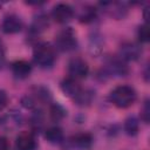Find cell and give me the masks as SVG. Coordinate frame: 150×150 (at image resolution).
Returning <instances> with one entry per match:
<instances>
[{
	"instance_id": "19",
	"label": "cell",
	"mask_w": 150,
	"mask_h": 150,
	"mask_svg": "<svg viewBox=\"0 0 150 150\" xmlns=\"http://www.w3.org/2000/svg\"><path fill=\"white\" fill-rule=\"evenodd\" d=\"M66 116V110L59 105V104H53L50 105V117L54 121H60Z\"/></svg>"
},
{
	"instance_id": "13",
	"label": "cell",
	"mask_w": 150,
	"mask_h": 150,
	"mask_svg": "<svg viewBox=\"0 0 150 150\" xmlns=\"http://www.w3.org/2000/svg\"><path fill=\"white\" fill-rule=\"evenodd\" d=\"M61 90L66 96L74 100L80 94V91L82 90V87L80 86V83L76 80L67 77L61 82Z\"/></svg>"
},
{
	"instance_id": "17",
	"label": "cell",
	"mask_w": 150,
	"mask_h": 150,
	"mask_svg": "<svg viewBox=\"0 0 150 150\" xmlns=\"http://www.w3.org/2000/svg\"><path fill=\"white\" fill-rule=\"evenodd\" d=\"M94 96H95V94H94L93 90L86 89V88L83 89V88H82V90L80 91V94H79L73 101H74L76 104H79V105H88V104L91 103Z\"/></svg>"
},
{
	"instance_id": "11",
	"label": "cell",
	"mask_w": 150,
	"mask_h": 150,
	"mask_svg": "<svg viewBox=\"0 0 150 150\" xmlns=\"http://www.w3.org/2000/svg\"><path fill=\"white\" fill-rule=\"evenodd\" d=\"M103 11L111 18L114 19H122L125 16L128 8L125 4L123 2H116V1H110V2H101L100 4Z\"/></svg>"
},
{
	"instance_id": "24",
	"label": "cell",
	"mask_w": 150,
	"mask_h": 150,
	"mask_svg": "<svg viewBox=\"0 0 150 150\" xmlns=\"http://www.w3.org/2000/svg\"><path fill=\"white\" fill-rule=\"evenodd\" d=\"M0 150H11L9 141L5 136H0Z\"/></svg>"
},
{
	"instance_id": "7",
	"label": "cell",
	"mask_w": 150,
	"mask_h": 150,
	"mask_svg": "<svg viewBox=\"0 0 150 150\" xmlns=\"http://www.w3.org/2000/svg\"><path fill=\"white\" fill-rule=\"evenodd\" d=\"M107 73L111 76H125L129 71L125 62L118 56H110L105 60L104 66Z\"/></svg>"
},
{
	"instance_id": "21",
	"label": "cell",
	"mask_w": 150,
	"mask_h": 150,
	"mask_svg": "<svg viewBox=\"0 0 150 150\" xmlns=\"http://www.w3.org/2000/svg\"><path fill=\"white\" fill-rule=\"evenodd\" d=\"M100 36H93L90 40V52L93 54H98L102 52V41L98 39Z\"/></svg>"
},
{
	"instance_id": "9",
	"label": "cell",
	"mask_w": 150,
	"mask_h": 150,
	"mask_svg": "<svg viewBox=\"0 0 150 150\" xmlns=\"http://www.w3.org/2000/svg\"><path fill=\"white\" fill-rule=\"evenodd\" d=\"M22 20L16 14H7L1 21V30L5 34H16L22 29Z\"/></svg>"
},
{
	"instance_id": "1",
	"label": "cell",
	"mask_w": 150,
	"mask_h": 150,
	"mask_svg": "<svg viewBox=\"0 0 150 150\" xmlns=\"http://www.w3.org/2000/svg\"><path fill=\"white\" fill-rule=\"evenodd\" d=\"M136 97L137 95H136L135 89L127 84L117 86L110 91V95H109L110 102L115 107L121 108V109H125L132 105L134 102L136 101Z\"/></svg>"
},
{
	"instance_id": "16",
	"label": "cell",
	"mask_w": 150,
	"mask_h": 150,
	"mask_svg": "<svg viewBox=\"0 0 150 150\" xmlns=\"http://www.w3.org/2000/svg\"><path fill=\"white\" fill-rule=\"evenodd\" d=\"M96 14H97V9L95 7L89 6V5H86V6H83L79 11V20L81 22L89 23V22H91V21L95 20Z\"/></svg>"
},
{
	"instance_id": "12",
	"label": "cell",
	"mask_w": 150,
	"mask_h": 150,
	"mask_svg": "<svg viewBox=\"0 0 150 150\" xmlns=\"http://www.w3.org/2000/svg\"><path fill=\"white\" fill-rule=\"evenodd\" d=\"M49 26V21H48V18L45 15V14H38L32 25H30V28H29V36L32 39H36L43 30L47 29V27Z\"/></svg>"
},
{
	"instance_id": "23",
	"label": "cell",
	"mask_w": 150,
	"mask_h": 150,
	"mask_svg": "<svg viewBox=\"0 0 150 150\" xmlns=\"http://www.w3.org/2000/svg\"><path fill=\"white\" fill-rule=\"evenodd\" d=\"M8 103V95L5 90L0 89V110H2Z\"/></svg>"
},
{
	"instance_id": "25",
	"label": "cell",
	"mask_w": 150,
	"mask_h": 150,
	"mask_svg": "<svg viewBox=\"0 0 150 150\" xmlns=\"http://www.w3.org/2000/svg\"><path fill=\"white\" fill-rule=\"evenodd\" d=\"M5 60H6V57H5V49H4V47H2V45L0 42V69L5 64Z\"/></svg>"
},
{
	"instance_id": "18",
	"label": "cell",
	"mask_w": 150,
	"mask_h": 150,
	"mask_svg": "<svg viewBox=\"0 0 150 150\" xmlns=\"http://www.w3.org/2000/svg\"><path fill=\"white\" fill-rule=\"evenodd\" d=\"M138 130H139V122H138L137 117L129 116L124 121V131H125V134L129 135V136H135V135H137Z\"/></svg>"
},
{
	"instance_id": "22",
	"label": "cell",
	"mask_w": 150,
	"mask_h": 150,
	"mask_svg": "<svg viewBox=\"0 0 150 150\" xmlns=\"http://www.w3.org/2000/svg\"><path fill=\"white\" fill-rule=\"evenodd\" d=\"M149 116H150V107H149V100H145L142 110H141V118L145 122L149 123Z\"/></svg>"
},
{
	"instance_id": "15",
	"label": "cell",
	"mask_w": 150,
	"mask_h": 150,
	"mask_svg": "<svg viewBox=\"0 0 150 150\" xmlns=\"http://www.w3.org/2000/svg\"><path fill=\"white\" fill-rule=\"evenodd\" d=\"M45 138L52 144H60L63 142V131L59 127H50L46 130Z\"/></svg>"
},
{
	"instance_id": "20",
	"label": "cell",
	"mask_w": 150,
	"mask_h": 150,
	"mask_svg": "<svg viewBox=\"0 0 150 150\" xmlns=\"http://www.w3.org/2000/svg\"><path fill=\"white\" fill-rule=\"evenodd\" d=\"M149 36H150V33H149V27H148V23L145 22L144 25L139 26L138 27V30H137V38L141 42H148L149 41Z\"/></svg>"
},
{
	"instance_id": "5",
	"label": "cell",
	"mask_w": 150,
	"mask_h": 150,
	"mask_svg": "<svg viewBox=\"0 0 150 150\" xmlns=\"http://www.w3.org/2000/svg\"><path fill=\"white\" fill-rule=\"evenodd\" d=\"M141 54H142V48L138 43L127 41L120 46L117 56L122 59L124 62H127V61H136L141 56Z\"/></svg>"
},
{
	"instance_id": "14",
	"label": "cell",
	"mask_w": 150,
	"mask_h": 150,
	"mask_svg": "<svg viewBox=\"0 0 150 150\" xmlns=\"http://www.w3.org/2000/svg\"><path fill=\"white\" fill-rule=\"evenodd\" d=\"M12 73L16 79H26L32 73V66L25 60H16L11 66Z\"/></svg>"
},
{
	"instance_id": "8",
	"label": "cell",
	"mask_w": 150,
	"mask_h": 150,
	"mask_svg": "<svg viewBox=\"0 0 150 150\" xmlns=\"http://www.w3.org/2000/svg\"><path fill=\"white\" fill-rule=\"evenodd\" d=\"M74 8L68 4H57L53 7L52 16L57 23H67L74 16Z\"/></svg>"
},
{
	"instance_id": "2",
	"label": "cell",
	"mask_w": 150,
	"mask_h": 150,
	"mask_svg": "<svg viewBox=\"0 0 150 150\" xmlns=\"http://www.w3.org/2000/svg\"><path fill=\"white\" fill-rule=\"evenodd\" d=\"M33 60L41 68L52 67L56 60L55 48L47 42L38 43L33 50Z\"/></svg>"
},
{
	"instance_id": "3",
	"label": "cell",
	"mask_w": 150,
	"mask_h": 150,
	"mask_svg": "<svg viewBox=\"0 0 150 150\" xmlns=\"http://www.w3.org/2000/svg\"><path fill=\"white\" fill-rule=\"evenodd\" d=\"M77 46L76 34L71 28H63L55 36V47L61 52L74 50Z\"/></svg>"
},
{
	"instance_id": "6",
	"label": "cell",
	"mask_w": 150,
	"mask_h": 150,
	"mask_svg": "<svg viewBox=\"0 0 150 150\" xmlns=\"http://www.w3.org/2000/svg\"><path fill=\"white\" fill-rule=\"evenodd\" d=\"M67 145L74 150H88L93 145V137L88 132H79L67 139Z\"/></svg>"
},
{
	"instance_id": "10",
	"label": "cell",
	"mask_w": 150,
	"mask_h": 150,
	"mask_svg": "<svg viewBox=\"0 0 150 150\" xmlns=\"http://www.w3.org/2000/svg\"><path fill=\"white\" fill-rule=\"evenodd\" d=\"M36 139L32 131H21L15 138V150H35Z\"/></svg>"
},
{
	"instance_id": "4",
	"label": "cell",
	"mask_w": 150,
	"mask_h": 150,
	"mask_svg": "<svg viewBox=\"0 0 150 150\" xmlns=\"http://www.w3.org/2000/svg\"><path fill=\"white\" fill-rule=\"evenodd\" d=\"M67 71H68V77L79 81V80H82V79L87 77V75L89 73V66L83 59L73 57L68 62Z\"/></svg>"
}]
</instances>
